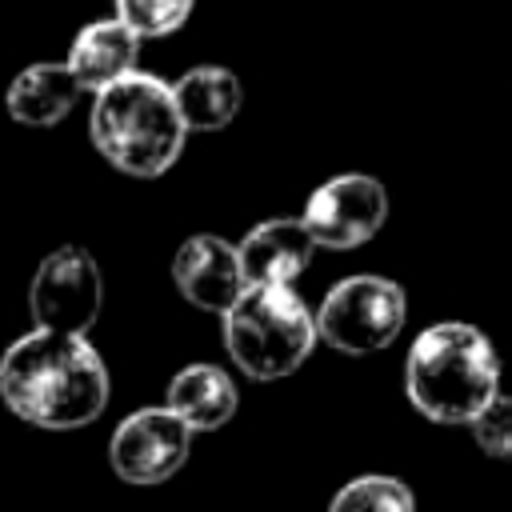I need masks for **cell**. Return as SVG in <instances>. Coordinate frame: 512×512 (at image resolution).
Instances as JSON below:
<instances>
[{
  "label": "cell",
  "mask_w": 512,
  "mask_h": 512,
  "mask_svg": "<svg viewBox=\"0 0 512 512\" xmlns=\"http://www.w3.org/2000/svg\"><path fill=\"white\" fill-rule=\"evenodd\" d=\"M0 400L24 424L84 428L108 404V368L88 336L32 328L0 356Z\"/></svg>",
  "instance_id": "6da1fadb"
},
{
  "label": "cell",
  "mask_w": 512,
  "mask_h": 512,
  "mask_svg": "<svg viewBox=\"0 0 512 512\" xmlns=\"http://www.w3.org/2000/svg\"><path fill=\"white\" fill-rule=\"evenodd\" d=\"M88 136L116 172L152 180L180 160L188 128L180 124L168 80L136 68L96 92Z\"/></svg>",
  "instance_id": "7a4b0ae2"
},
{
  "label": "cell",
  "mask_w": 512,
  "mask_h": 512,
  "mask_svg": "<svg viewBox=\"0 0 512 512\" xmlns=\"http://www.w3.org/2000/svg\"><path fill=\"white\" fill-rule=\"evenodd\" d=\"M404 392L432 424H468L500 392L492 340L460 320L424 328L404 360Z\"/></svg>",
  "instance_id": "3957f363"
},
{
  "label": "cell",
  "mask_w": 512,
  "mask_h": 512,
  "mask_svg": "<svg viewBox=\"0 0 512 512\" xmlns=\"http://www.w3.org/2000/svg\"><path fill=\"white\" fill-rule=\"evenodd\" d=\"M220 316L224 348L252 380H280L316 348V320L288 284H248Z\"/></svg>",
  "instance_id": "277c9868"
},
{
  "label": "cell",
  "mask_w": 512,
  "mask_h": 512,
  "mask_svg": "<svg viewBox=\"0 0 512 512\" xmlns=\"http://www.w3.org/2000/svg\"><path fill=\"white\" fill-rule=\"evenodd\" d=\"M404 316H408L404 288L388 276L360 272L328 288L312 320H316V336L328 348L344 356H372L400 336Z\"/></svg>",
  "instance_id": "5b68a950"
},
{
  "label": "cell",
  "mask_w": 512,
  "mask_h": 512,
  "mask_svg": "<svg viewBox=\"0 0 512 512\" xmlns=\"http://www.w3.org/2000/svg\"><path fill=\"white\" fill-rule=\"evenodd\" d=\"M100 304H104V280L88 248L60 244L36 264V276L28 288V308L36 328L84 336L96 324Z\"/></svg>",
  "instance_id": "8992f818"
},
{
  "label": "cell",
  "mask_w": 512,
  "mask_h": 512,
  "mask_svg": "<svg viewBox=\"0 0 512 512\" xmlns=\"http://www.w3.org/2000/svg\"><path fill=\"white\" fill-rule=\"evenodd\" d=\"M388 220V192L376 176L344 172L324 180L304 204V232L320 248H360Z\"/></svg>",
  "instance_id": "52a82bcc"
},
{
  "label": "cell",
  "mask_w": 512,
  "mask_h": 512,
  "mask_svg": "<svg viewBox=\"0 0 512 512\" xmlns=\"http://www.w3.org/2000/svg\"><path fill=\"white\" fill-rule=\"evenodd\" d=\"M192 448L188 424L168 412L164 404L128 412L112 440H108V464L124 484H164L172 480Z\"/></svg>",
  "instance_id": "ba28073f"
},
{
  "label": "cell",
  "mask_w": 512,
  "mask_h": 512,
  "mask_svg": "<svg viewBox=\"0 0 512 512\" xmlns=\"http://www.w3.org/2000/svg\"><path fill=\"white\" fill-rule=\"evenodd\" d=\"M172 280L180 288V296L204 312H228L232 300L248 288L244 272H240V256L236 244H228L224 236L200 232L188 236L176 256H172Z\"/></svg>",
  "instance_id": "9c48e42d"
},
{
  "label": "cell",
  "mask_w": 512,
  "mask_h": 512,
  "mask_svg": "<svg viewBox=\"0 0 512 512\" xmlns=\"http://www.w3.org/2000/svg\"><path fill=\"white\" fill-rule=\"evenodd\" d=\"M140 60V40L116 20H92L72 36V48L64 56V68L72 72V80L80 84V92H100L108 84H116L120 76L136 72Z\"/></svg>",
  "instance_id": "30bf717a"
},
{
  "label": "cell",
  "mask_w": 512,
  "mask_h": 512,
  "mask_svg": "<svg viewBox=\"0 0 512 512\" xmlns=\"http://www.w3.org/2000/svg\"><path fill=\"white\" fill-rule=\"evenodd\" d=\"M312 252L316 244L300 220H264L236 244L244 284H288L292 288V280L308 268Z\"/></svg>",
  "instance_id": "8fae6325"
},
{
  "label": "cell",
  "mask_w": 512,
  "mask_h": 512,
  "mask_svg": "<svg viewBox=\"0 0 512 512\" xmlns=\"http://www.w3.org/2000/svg\"><path fill=\"white\" fill-rule=\"evenodd\" d=\"M80 100V84L64 68V60H40L12 76L4 92V108L24 128H52L60 124Z\"/></svg>",
  "instance_id": "7c38bea8"
},
{
  "label": "cell",
  "mask_w": 512,
  "mask_h": 512,
  "mask_svg": "<svg viewBox=\"0 0 512 512\" xmlns=\"http://www.w3.org/2000/svg\"><path fill=\"white\" fill-rule=\"evenodd\" d=\"M168 88H172L180 124L188 132H220L236 120V112L244 104V88H240L236 72L220 68V64H196Z\"/></svg>",
  "instance_id": "4fadbf2b"
},
{
  "label": "cell",
  "mask_w": 512,
  "mask_h": 512,
  "mask_svg": "<svg viewBox=\"0 0 512 512\" xmlns=\"http://www.w3.org/2000/svg\"><path fill=\"white\" fill-rule=\"evenodd\" d=\"M236 404H240L236 384L216 364H188V368H180L172 376L168 400H164V408L176 412L188 424V432H216V428H224L236 416Z\"/></svg>",
  "instance_id": "5bb4252c"
},
{
  "label": "cell",
  "mask_w": 512,
  "mask_h": 512,
  "mask_svg": "<svg viewBox=\"0 0 512 512\" xmlns=\"http://www.w3.org/2000/svg\"><path fill=\"white\" fill-rule=\"evenodd\" d=\"M328 512H416V500L396 476H356L332 496Z\"/></svg>",
  "instance_id": "9a60e30c"
},
{
  "label": "cell",
  "mask_w": 512,
  "mask_h": 512,
  "mask_svg": "<svg viewBox=\"0 0 512 512\" xmlns=\"http://www.w3.org/2000/svg\"><path fill=\"white\" fill-rule=\"evenodd\" d=\"M196 0H116V20L136 40H160L188 24Z\"/></svg>",
  "instance_id": "2e32d148"
},
{
  "label": "cell",
  "mask_w": 512,
  "mask_h": 512,
  "mask_svg": "<svg viewBox=\"0 0 512 512\" xmlns=\"http://www.w3.org/2000/svg\"><path fill=\"white\" fill-rule=\"evenodd\" d=\"M472 440L480 444L484 456H496V460H512V396H492L472 420Z\"/></svg>",
  "instance_id": "e0dca14e"
}]
</instances>
